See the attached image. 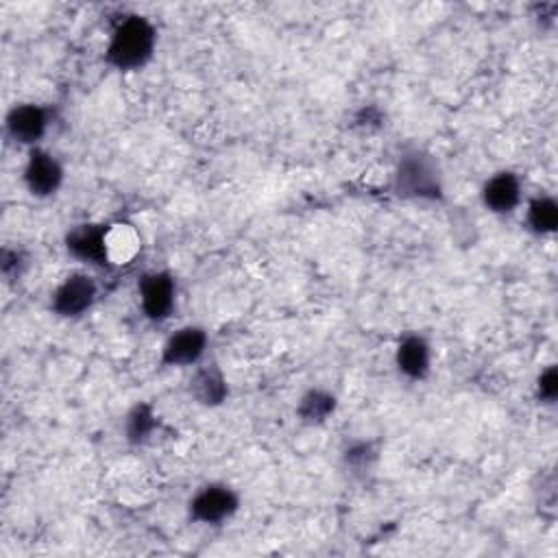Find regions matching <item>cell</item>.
<instances>
[{
  "mask_svg": "<svg viewBox=\"0 0 558 558\" xmlns=\"http://www.w3.org/2000/svg\"><path fill=\"white\" fill-rule=\"evenodd\" d=\"M159 427L161 421L155 412V405L148 401H135L122 418V438L131 447H142L153 440Z\"/></svg>",
  "mask_w": 558,
  "mask_h": 558,
  "instance_id": "cell-14",
  "label": "cell"
},
{
  "mask_svg": "<svg viewBox=\"0 0 558 558\" xmlns=\"http://www.w3.org/2000/svg\"><path fill=\"white\" fill-rule=\"evenodd\" d=\"M65 253L92 268H109L107 262V222H78L63 235Z\"/></svg>",
  "mask_w": 558,
  "mask_h": 558,
  "instance_id": "cell-9",
  "label": "cell"
},
{
  "mask_svg": "<svg viewBox=\"0 0 558 558\" xmlns=\"http://www.w3.org/2000/svg\"><path fill=\"white\" fill-rule=\"evenodd\" d=\"M525 227L534 235H551L558 229V201L538 192L525 205Z\"/></svg>",
  "mask_w": 558,
  "mask_h": 558,
  "instance_id": "cell-16",
  "label": "cell"
},
{
  "mask_svg": "<svg viewBox=\"0 0 558 558\" xmlns=\"http://www.w3.org/2000/svg\"><path fill=\"white\" fill-rule=\"evenodd\" d=\"M395 366L410 381H423L432 371V344L418 331L403 333L395 344Z\"/></svg>",
  "mask_w": 558,
  "mask_h": 558,
  "instance_id": "cell-12",
  "label": "cell"
},
{
  "mask_svg": "<svg viewBox=\"0 0 558 558\" xmlns=\"http://www.w3.org/2000/svg\"><path fill=\"white\" fill-rule=\"evenodd\" d=\"M142 251V233L129 220L107 222V262L113 268H122L135 262Z\"/></svg>",
  "mask_w": 558,
  "mask_h": 558,
  "instance_id": "cell-13",
  "label": "cell"
},
{
  "mask_svg": "<svg viewBox=\"0 0 558 558\" xmlns=\"http://www.w3.org/2000/svg\"><path fill=\"white\" fill-rule=\"evenodd\" d=\"M98 299V283L87 270L65 275L50 292V310L59 318H81Z\"/></svg>",
  "mask_w": 558,
  "mask_h": 558,
  "instance_id": "cell-6",
  "label": "cell"
},
{
  "mask_svg": "<svg viewBox=\"0 0 558 558\" xmlns=\"http://www.w3.org/2000/svg\"><path fill=\"white\" fill-rule=\"evenodd\" d=\"M240 510V495L227 482H207L187 499V517L198 525H222Z\"/></svg>",
  "mask_w": 558,
  "mask_h": 558,
  "instance_id": "cell-3",
  "label": "cell"
},
{
  "mask_svg": "<svg viewBox=\"0 0 558 558\" xmlns=\"http://www.w3.org/2000/svg\"><path fill=\"white\" fill-rule=\"evenodd\" d=\"M52 118V109L41 102H15L4 116V133L17 146L35 148L41 146L44 137L48 135Z\"/></svg>",
  "mask_w": 558,
  "mask_h": 558,
  "instance_id": "cell-4",
  "label": "cell"
},
{
  "mask_svg": "<svg viewBox=\"0 0 558 558\" xmlns=\"http://www.w3.org/2000/svg\"><path fill=\"white\" fill-rule=\"evenodd\" d=\"M209 347V333L201 325H183L174 329L159 349L163 368H192L203 362Z\"/></svg>",
  "mask_w": 558,
  "mask_h": 558,
  "instance_id": "cell-8",
  "label": "cell"
},
{
  "mask_svg": "<svg viewBox=\"0 0 558 558\" xmlns=\"http://www.w3.org/2000/svg\"><path fill=\"white\" fill-rule=\"evenodd\" d=\"M137 303L150 323H163L177 305V277L166 268L146 270L137 279Z\"/></svg>",
  "mask_w": 558,
  "mask_h": 558,
  "instance_id": "cell-5",
  "label": "cell"
},
{
  "mask_svg": "<svg viewBox=\"0 0 558 558\" xmlns=\"http://www.w3.org/2000/svg\"><path fill=\"white\" fill-rule=\"evenodd\" d=\"M157 50V28L142 13H124L113 24L102 59L118 72L142 70Z\"/></svg>",
  "mask_w": 558,
  "mask_h": 558,
  "instance_id": "cell-2",
  "label": "cell"
},
{
  "mask_svg": "<svg viewBox=\"0 0 558 558\" xmlns=\"http://www.w3.org/2000/svg\"><path fill=\"white\" fill-rule=\"evenodd\" d=\"M390 192L403 201L442 203L445 177L436 155L416 144L403 146L390 174Z\"/></svg>",
  "mask_w": 558,
  "mask_h": 558,
  "instance_id": "cell-1",
  "label": "cell"
},
{
  "mask_svg": "<svg viewBox=\"0 0 558 558\" xmlns=\"http://www.w3.org/2000/svg\"><path fill=\"white\" fill-rule=\"evenodd\" d=\"M534 395H536L538 403L551 405L556 401V397H558V368H556V364H549L538 373L536 384H534Z\"/></svg>",
  "mask_w": 558,
  "mask_h": 558,
  "instance_id": "cell-19",
  "label": "cell"
},
{
  "mask_svg": "<svg viewBox=\"0 0 558 558\" xmlns=\"http://www.w3.org/2000/svg\"><path fill=\"white\" fill-rule=\"evenodd\" d=\"M384 111L377 105H362L355 116H353V124L360 129H379L384 124Z\"/></svg>",
  "mask_w": 558,
  "mask_h": 558,
  "instance_id": "cell-20",
  "label": "cell"
},
{
  "mask_svg": "<svg viewBox=\"0 0 558 558\" xmlns=\"http://www.w3.org/2000/svg\"><path fill=\"white\" fill-rule=\"evenodd\" d=\"M187 395L203 408H220L229 399V381L218 362H201L187 377Z\"/></svg>",
  "mask_w": 558,
  "mask_h": 558,
  "instance_id": "cell-11",
  "label": "cell"
},
{
  "mask_svg": "<svg viewBox=\"0 0 558 558\" xmlns=\"http://www.w3.org/2000/svg\"><path fill=\"white\" fill-rule=\"evenodd\" d=\"M338 410V397L320 386L307 388L296 401V418L303 425H323Z\"/></svg>",
  "mask_w": 558,
  "mask_h": 558,
  "instance_id": "cell-15",
  "label": "cell"
},
{
  "mask_svg": "<svg viewBox=\"0 0 558 558\" xmlns=\"http://www.w3.org/2000/svg\"><path fill=\"white\" fill-rule=\"evenodd\" d=\"M28 264H31V257L24 248L2 246V251H0V272H2V279L7 283L20 281L26 275Z\"/></svg>",
  "mask_w": 558,
  "mask_h": 558,
  "instance_id": "cell-18",
  "label": "cell"
},
{
  "mask_svg": "<svg viewBox=\"0 0 558 558\" xmlns=\"http://www.w3.org/2000/svg\"><path fill=\"white\" fill-rule=\"evenodd\" d=\"M482 205L497 216L512 214L523 201V183L514 170H497L480 187Z\"/></svg>",
  "mask_w": 558,
  "mask_h": 558,
  "instance_id": "cell-10",
  "label": "cell"
},
{
  "mask_svg": "<svg viewBox=\"0 0 558 558\" xmlns=\"http://www.w3.org/2000/svg\"><path fill=\"white\" fill-rule=\"evenodd\" d=\"M377 460H379V445L375 440L353 438V440H347L340 449L342 466L355 477H364L366 473H371Z\"/></svg>",
  "mask_w": 558,
  "mask_h": 558,
  "instance_id": "cell-17",
  "label": "cell"
},
{
  "mask_svg": "<svg viewBox=\"0 0 558 558\" xmlns=\"http://www.w3.org/2000/svg\"><path fill=\"white\" fill-rule=\"evenodd\" d=\"M63 181H65V168L52 150L44 146L28 148L26 161L22 168V183L31 196L50 198L61 190Z\"/></svg>",
  "mask_w": 558,
  "mask_h": 558,
  "instance_id": "cell-7",
  "label": "cell"
}]
</instances>
